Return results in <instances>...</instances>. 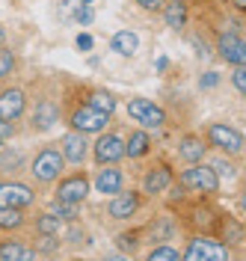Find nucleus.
Returning a JSON list of instances; mask_svg holds the SVG:
<instances>
[{
  "label": "nucleus",
  "mask_w": 246,
  "mask_h": 261,
  "mask_svg": "<svg viewBox=\"0 0 246 261\" xmlns=\"http://www.w3.org/2000/svg\"><path fill=\"white\" fill-rule=\"evenodd\" d=\"M175 181H178L181 190L196 193V196H205V199H213V196L220 193V187H223V178H220V175H216L205 161L187 163V166L178 172V178H175Z\"/></svg>",
  "instance_id": "obj_1"
},
{
  "label": "nucleus",
  "mask_w": 246,
  "mask_h": 261,
  "mask_svg": "<svg viewBox=\"0 0 246 261\" xmlns=\"http://www.w3.org/2000/svg\"><path fill=\"white\" fill-rule=\"evenodd\" d=\"M66 166L68 163H66V158H63L60 146H57V143H48V146H42L33 158H30V166H27V169H30V178H33L36 184L50 187L53 181L66 172Z\"/></svg>",
  "instance_id": "obj_2"
},
{
  "label": "nucleus",
  "mask_w": 246,
  "mask_h": 261,
  "mask_svg": "<svg viewBox=\"0 0 246 261\" xmlns=\"http://www.w3.org/2000/svg\"><path fill=\"white\" fill-rule=\"evenodd\" d=\"M234 255V249L229 244H223L220 238H213L208 231H196L187 238V246L181 249L184 261H229Z\"/></svg>",
  "instance_id": "obj_3"
},
{
  "label": "nucleus",
  "mask_w": 246,
  "mask_h": 261,
  "mask_svg": "<svg viewBox=\"0 0 246 261\" xmlns=\"http://www.w3.org/2000/svg\"><path fill=\"white\" fill-rule=\"evenodd\" d=\"M202 137L208 148L220 151V154H229V158H240L243 154V134L229 125V122H208L202 128Z\"/></svg>",
  "instance_id": "obj_4"
},
{
  "label": "nucleus",
  "mask_w": 246,
  "mask_h": 261,
  "mask_svg": "<svg viewBox=\"0 0 246 261\" xmlns=\"http://www.w3.org/2000/svg\"><path fill=\"white\" fill-rule=\"evenodd\" d=\"M50 187H53V199L68 202V205H83L92 193V178L86 169H74V172H63Z\"/></svg>",
  "instance_id": "obj_5"
},
{
  "label": "nucleus",
  "mask_w": 246,
  "mask_h": 261,
  "mask_svg": "<svg viewBox=\"0 0 246 261\" xmlns=\"http://www.w3.org/2000/svg\"><path fill=\"white\" fill-rule=\"evenodd\" d=\"M125 113H128V119H131V122H136V128H146V130H163L166 122H169V116H166L163 107H160L157 101L143 98V95L128 98Z\"/></svg>",
  "instance_id": "obj_6"
},
{
  "label": "nucleus",
  "mask_w": 246,
  "mask_h": 261,
  "mask_svg": "<svg viewBox=\"0 0 246 261\" xmlns=\"http://www.w3.org/2000/svg\"><path fill=\"white\" fill-rule=\"evenodd\" d=\"M110 119L113 116L110 113H101V110H95V107H89L86 101H77L71 110L66 113V122L71 130H80V134H86V137H95V134H101V130L110 125Z\"/></svg>",
  "instance_id": "obj_7"
},
{
  "label": "nucleus",
  "mask_w": 246,
  "mask_h": 261,
  "mask_svg": "<svg viewBox=\"0 0 246 261\" xmlns=\"http://www.w3.org/2000/svg\"><path fill=\"white\" fill-rule=\"evenodd\" d=\"M89 158L95 166H107V163H122L125 161V137L119 130H101L95 134V143H89Z\"/></svg>",
  "instance_id": "obj_8"
},
{
  "label": "nucleus",
  "mask_w": 246,
  "mask_h": 261,
  "mask_svg": "<svg viewBox=\"0 0 246 261\" xmlns=\"http://www.w3.org/2000/svg\"><path fill=\"white\" fill-rule=\"evenodd\" d=\"M143 205H146V196L140 190H125L122 187L119 193L107 196V217L116 220V223H128L143 211Z\"/></svg>",
  "instance_id": "obj_9"
},
{
  "label": "nucleus",
  "mask_w": 246,
  "mask_h": 261,
  "mask_svg": "<svg viewBox=\"0 0 246 261\" xmlns=\"http://www.w3.org/2000/svg\"><path fill=\"white\" fill-rule=\"evenodd\" d=\"M172 184H175V172H172V166L169 163H151L146 172H143V178H140V193L148 196V199H157V196H163L166 190H172Z\"/></svg>",
  "instance_id": "obj_10"
},
{
  "label": "nucleus",
  "mask_w": 246,
  "mask_h": 261,
  "mask_svg": "<svg viewBox=\"0 0 246 261\" xmlns=\"http://www.w3.org/2000/svg\"><path fill=\"white\" fill-rule=\"evenodd\" d=\"M30 110V98L27 89L12 86V83H0V119L6 122H21Z\"/></svg>",
  "instance_id": "obj_11"
},
{
  "label": "nucleus",
  "mask_w": 246,
  "mask_h": 261,
  "mask_svg": "<svg viewBox=\"0 0 246 261\" xmlns=\"http://www.w3.org/2000/svg\"><path fill=\"white\" fill-rule=\"evenodd\" d=\"M27 113H30V130H33V134H48V130L60 122L63 107L57 104V98L42 95V98H36L33 110H27Z\"/></svg>",
  "instance_id": "obj_12"
},
{
  "label": "nucleus",
  "mask_w": 246,
  "mask_h": 261,
  "mask_svg": "<svg viewBox=\"0 0 246 261\" xmlns=\"http://www.w3.org/2000/svg\"><path fill=\"white\" fill-rule=\"evenodd\" d=\"M36 205V190L24 181L3 178L0 181V208H33Z\"/></svg>",
  "instance_id": "obj_13"
},
{
  "label": "nucleus",
  "mask_w": 246,
  "mask_h": 261,
  "mask_svg": "<svg viewBox=\"0 0 246 261\" xmlns=\"http://www.w3.org/2000/svg\"><path fill=\"white\" fill-rule=\"evenodd\" d=\"M216 57L229 65H246V42L240 30H223L216 36Z\"/></svg>",
  "instance_id": "obj_14"
},
{
  "label": "nucleus",
  "mask_w": 246,
  "mask_h": 261,
  "mask_svg": "<svg viewBox=\"0 0 246 261\" xmlns=\"http://www.w3.org/2000/svg\"><path fill=\"white\" fill-rule=\"evenodd\" d=\"M36 258H39L36 246L27 238H21V231L0 238V261H36Z\"/></svg>",
  "instance_id": "obj_15"
},
{
  "label": "nucleus",
  "mask_w": 246,
  "mask_h": 261,
  "mask_svg": "<svg viewBox=\"0 0 246 261\" xmlns=\"http://www.w3.org/2000/svg\"><path fill=\"white\" fill-rule=\"evenodd\" d=\"M57 146L63 151L66 163H71V166H83V163L89 161V137L80 134V130L68 128V134H63V140H60Z\"/></svg>",
  "instance_id": "obj_16"
},
{
  "label": "nucleus",
  "mask_w": 246,
  "mask_h": 261,
  "mask_svg": "<svg viewBox=\"0 0 246 261\" xmlns=\"http://www.w3.org/2000/svg\"><path fill=\"white\" fill-rule=\"evenodd\" d=\"M122 187H125V172L119 169V163H107V166L95 169V175H92V190L95 193H101L107 199V196L119 193Z\"/></svg>",
  "instance_id": "obj_17"
},
{
  "label": "nucleus",
  "mask_w": 246,
  "mask_h": 261,
  "mask_svg": "<svg viewBox=\"0 0 246 261\" xmlns=\"http://www.w3.org/2000/svg\"><path fill=\"white\" fill-rule=\"evenodd\" d=\"M175 151H178V158L184 163H199L208 158V143H205V137L202 134H196V130H184L178 137V146H175Z\"/></svg>",
  "instance_id": "obj_18"
},
{
  "label": "nucleus",
  "mask_w": 246,
  "mask_h": 261,
  "mask_svg": "<svg viewBox=\"0 0 246 261\" xmlns=\"http://www.w3.org/2000/svg\"><path fill=\"white\" fill-rule=\"evenodd\" d=\"M154 151V140H151V130L146 128H133L128 137H125V158L131 161H143Z\"/></svg>",
  "instance_id": "obj_19"
},
{
  "label": "nucleus",
  "mask_w": 246,
  "mask_h": 261,
  "mask_svg": "<svg viewBox=\"0 0 246 261\" xmlns=\"http://www.w3.org/2000/svg\"><path fill=\"white\" fill-rule=\"evenodd\" d=\"M160 15H163V24L169 30L181 33V30H187V24H190V3L187 0H166Z\"/></svg>",
  "instance_id": "obj_20"
},
{
  "label": "nucleus",
  "mask_w": 246,
  "mask_h": 261,
  "mask_svg": "<svg viewBox=\"0 0 246 261\" xmlns=\"http://www.w3.org/2000/svg\"><path fill=\"white\" fill-rule=\"evenodd\" d=\"M80 101H86L89 107H95L101 113H110V116H113L116 107H119V98H116L110 89H104V86H86Z\"/></svg>",
  "instance_id": "obj_21"
},
{
  "label": "nucleus",
  "mask_w": 246,
  "mask_h": 261,
  "mask_svg": "<svg viewBox=\"0 0 246 261\" xmlns=\"http://www.w3.org/2000/svg\"><path fill=\"white\" fill-rule=\"evenodd\" d=\"M36 234H53V238H63L66 231V220H60L53 211H36V217L30 220Z\"/></svg>",
  "instance_id": "obj_22"
},
{
  "label": "nucleus",
  "mask_w": 246,
  "mask_h": 261,
  "mask_svg": "<svg viewBox=\"0 0 246 261\" xmlns=\"http://www.w3.org/2000/svg\"><path fill=\"white\" fill-rule=\"evenodd\" d=\"M110 50L131 60V57H136V50H140V36L133 30H116L110 36Z\"/></svg>",
  "instance_id": "obj_23"
},
{
  "label": "nucleus",
  "mask_w": 246,
  "mask_h": 261,
  "mask_svg": "<svg viewBox=\"0 0 246 261\" xmlns=\"http://www.w3.org/2000/svg\"><path fill=\"white\" fill-rule=\"evenodd\" d=\"M220 241H223V244H229V246H234V249H240V246H243V241H246L243 223L226 214V217L220 220Z\"/></svg>",
  "instance_id": "obj_24"
},
{
  "label": "nucleus",
  "mask_w": 246,
  "mask_h": 261,
  "mask_svg": "<svg viewBox=\"0 0 246 261\" xmlns=\"http://www.w3.org/2000/svg\"><path fill=\"white\" fill-rule=\"evenodd\" d=\"M30 226V217L24 214V208H0V231L3 234H15Z\"/></svg>",
  "instance_id": "obj_25"
},
{
  "label": "nucleus",
  "mask_w": 246,
  "mask_h": 261,
  "mask_svg": "<svg viewBox=\"0 0 246 261\" xmlns=\"http://www.w3.org/2000/svg\"><path fill=\"white\" fill-rule=\"evenodd\" d=\"M18 65H21V60H18L15 50L9 48V45H0V83H6L15 74Z\"/></svg>",
  "instance_id": "obj_26"
},
{
  "label": "nucleus",
  "mask_w": 246,
  "mask_h": 261,
  "mask_svg": "<svg viewBox=\"0 0 246 261\" xmlns=\"http://www.w3.org/2000/svg\"><path fill=\"white\" fill-rule=\"evenodd\" d=\"M146 258L148 261H181V249L172 244H166V241H160V244H154L146 252Z\"/></svg>",
  "instance_id": "obj_27"
},
{
  "label": "nucleus",
  "mask_w": 246,
  "mask_h": 261,
  "mask_svg": "<svg viewBox=\"0 0 246 261\" xmlns=\"http://www.w3.org/2000/svg\"><path fill=\"white\" fill-rule=\"evenodd\" d=\"M77 208H80V205H68V202H60V199H53L48 211H53L57 217H60V220L71 223V220H77V217H80V211H77Z\"/></svg>",
  "instance_id": "obj_28"
},
{
  "label": "nucleus",
  "mask_w": 246,
  "mask_h": 261,
  "mask_svg": "<svg viewBox=\"0 0 246 261\" xmlns=\"http://www.w3.org/2000/svg\"><path fill=\"white\" fill-rule=\"evenodd\" d=\"M36 252L39 255H50V252H60V241L53 238V234H39V241H36Z\"/></svg>",
  "instance_id": "obj_29"
},
{
  "label": "nucleus",
  "mask_w": 246,
  "mask_h": 261,
  "mask_svg": "<svg viewBox=\"0 0 246 261\" xmlns=\"http://www.w3.org/2000/svg\"><path fill=\"white\" fill-rule=\"evenodd\" d=\"M231 86L237 89V95L240 98L246 95V68L243 65H234V71H231Z\"/></svg>",
  "instance_id": "obj_30"
},
{
  "label": "nucleus",
  "mask_w": 246,
  "mask_h": 261,
  "mask_svg": "<svg viewBox=\"0 0 246 261\" xmlns=\"http://www.w3.org/2000/svg\"><path fill=\"white\" fill-rule=\"evenodd\" d=\"M208 166H211L220 178H223V175H226V178H231V175H234V166L229 163V154H226V161H211Z\"/></svg>",
  "instance_id": "obj_31"
},
{
  "label": "nucleus",
  "mask_w": 246,
  "mask_h": 261,
  "mask_svg": "<svg viewBox=\"0 0 246 261\" xmlns=\"http://www.w3.org/2000/svg\"><path fill=\"white\" fill-rule=\"evenodd\" d=\"M18 134V125L15 122H6V119H0V140L6 143V140H12Z\"/></svg>",
  "instance_id": "obj_32"
},
{
  "label": "nucleus",
  "mask_w": 246,
  "mask_h": 261,
  "mask_svg": "<svg viewBox=\"0 0 246 261\" xmlns=\"http://www.w3.org/2000/svg\"><path fill=\"white\" fill-rule=\"evenodd\" d=\"M133 3H136L140 9H146V12H160L166 0H133Z\"/></svg>",
  "instance_id": "obj_33"
},
{
  "label": "nucleus",
  "mask_w": 246,
  "mask_h": 261,
  "mask_svg": "<svg viewBox=\"0 0 246 261\" xmlns=\"http://www.w3.org/2000/svg\"><path fill=\"white\" fill-rule=\"evenodd\" d=\"M216 83H220V77H216V71H208V74H205V77L199 81V86H202V89H208V86H216Z\"/></svg>",
  "instance_id": "obj_34"
},
{
  "label": "nucleus",
  "mask_w": 246,
  "mask_h": 261,
  "mask_svg": "<svg viewBox=\"0 0 246 261\" xmlns=\"http://www.w3.org/2000/svg\"><path fill=\"white\" fill-rule=\"evenodd\" d=\"M231 6H234L237 12H243V9H246V0H231Z\"/></svg>",
  "instance_id": "obj_35"
},
{
  "label": "nucleus",
  "mask_w": 246,
  "mask_h": 261,
  "mask_svg": "<svg viewBox=\"0 0 246 261\" xmlns=\"http://www.w3.org/2000/svg\"><path fill=\"white\" fill-rule=\"evenodd\" d=\"M0 45H6V30L0 27Z\"/></svg>",
  "instance_id": "obj_36"
},
{
  "label": "nucleus",
  "mask_w": 246,
  "mask_h": 261,
  "mask_svg": "<svg viewBox=\"0 0 246 261\" xmlns=\"http://www.w3.org/2000/svg\"><path fill=\"white\" fill-rule=\"evenodd\" d=\"M0 148H3V140H0Z\"/></svg>",
  "instance_id": "obj_37"
}]
</instances>
